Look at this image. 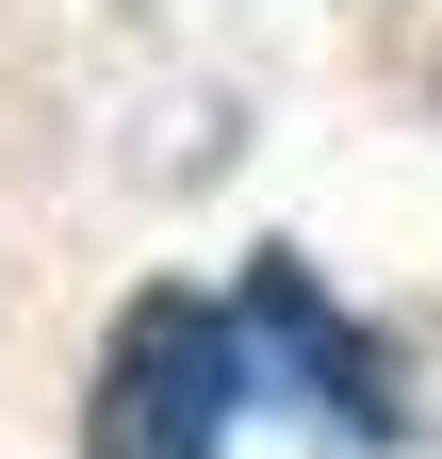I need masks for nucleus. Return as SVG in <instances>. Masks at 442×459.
Here are the masks:
<instances>
[{"instance_id":"f03ea898","label":"nucleus","mask_w":442,"mask_h":459,"mask_svg":"<svg viewBox=\"0 0 442 459\" xmlns=\"http://www.w3.org/2000/svg\"><path fill=\"white\" fill-rule=\"evenodd\" d=\"M246 344H262V394H279L295 427H327V443H410V394H394V361H377V328L327 296L295 247L246 263Z\"/></svg>"},{"instance_id":"f257e3e1","label":"nucleus","mask_w":442,"mask_h":459,"mask_svg":"<svg viewBox=\"0 0 442 459\" xmlns=\"http://www.w3.org/2000/svg\"><path fill=\"white\" fill-rule=\"evenodd\" d=\"M246 411H262L246 296L148 279V296L98 328V377H82V459H230V427H246Z\"/></svg>"}]
</instances>
